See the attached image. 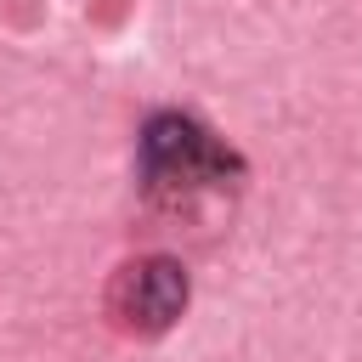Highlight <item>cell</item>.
Listing matches in <instances>:
<instances>
[{"mask_svg": "<svg viewBox=\"0 0 362 362\" xmlns=\"http://www.w3.org/2000/svg\"><path fill=\"white\" fill-rule=\"evenodd\" d=\"M243 164L192 113H153L141 124V175L153 192H198L232 181Z\"/></svg>", "mask_w": 362, "mask_h": 362, "instance_id": "cell-1", "label": "cell"}, {"mask_svg": "<svg viewBox=\"0 0 362 362\" xmlns=\"http://www.w3.org/2000/svg\"><path fill=\"white\" fill-rule=\"evenodd\" d=\"M187 300H192L187 266L170 260V255H153V260L130 266V277H124V288H119V311H124V322L141 328V334H164V328L187 311Z\"/></svg>", "mask_w": 362, "mask_h": 362, "instance_id": "cell-2", "label": "cell"}]
</instances>
